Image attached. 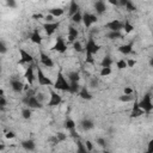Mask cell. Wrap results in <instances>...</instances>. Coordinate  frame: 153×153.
Segmentation results:
<instances>
[{"label": "cell", "instance_id": "1", "mask_svg": "<svg viewBox=\"0 0 153 153\" xmlns=\"http://www.w3.org/2000/svg\"><path fill=\"white\" fill-rule=\"evenodd\" d=\"M100 45L96 42V39L93 37H88L87 42H86V45L84 47L85 51H86V59H85V62L86 63H90V65H94L96 63V60L93 57V55H96L99 50H100Z\"/></svg>", "mask_w": 153, "mask_h": 153}, {"label": "cell", "instance_id": "2", "mask_svg": "<svg viewBox=\"0 0 153 153\" xmlns=\"http://www.w3.org/2000/svg\"><path fill=\"white\" fill-rule=\"evenodd\" d=\"M22 102L26 105V108H30V109H42L43 108V104L37 98V94L35 93V91H27L26 94L23 97Z\"/></svg>", "mask_w": 153, "mask_h": 153}, {"label": "cell", "instance_id": "3", "mask_svg": "<svg viewBox=\"0 0 153 153\" xmlns=\"http://www.w3.org/2000/svg\"><path fill=\"white\" fill-rule=\"evenodd\" d=\"M137 106L145 112V114H149L153 110V102H152V93L147 92L137 103Z\"/></svg>", "mask_w": 153, "mask_h": 153}, {"label": "cell", "instance_id": "4", "mask_svg": "<svg viewBox=\"0 0 153 153\" xmlns=\"http://www.w3.org/2000/svg\"><path fill=\"white\" fill-rule=\"evenodd\" d=\"M53 87L56 88V90H60V91H63V92H68L69 93L71 85H69V81H67V79H66V76L63 75L62 72H59L57 73V78H56Z\"/></svg>", "mask_w": 153, "mask_h": 153}, {"label": "cell", "instance_id": "5", "mask_svg": "<svg viewBox=\"0 0 153 153\" xmlns=\"http://www.w3.org/2000/svg\"><path fill=\"white\" fill-rule=\"evenodd\" d=\"M37 81L39 86H54V81L45 75L41 67H37Z\"/></svg>", "mask_w": 153, "mask_h": 153}, {"label": "cell", "instance_id": "6", "mask_svg": "<svg viewBox=\"0 0 153 153\" xmlns=\"http://www.w3.org/2000/svg\"><path fill=\"white\" fill-rule=\"evenodd\" d=\"M24 86H25V84H23V81H22L18 76L13 75V76L10 78V87H11V90H12L13 92H16V93H22V92L24 91Z\"/></svg>", "mask_w": 153, "mask_h": 153}, {"label": "cell", "instance_id": "7", "mask_svg": "<svg viewBox=\"0 0 153 153\" xmlns=\"http://www.w3.org/2000/svg\"><path fill=\"white\" fill-rule=\"evenodd\" d=\"M51 50L53 51H57L60 54H65L67 51V44H66V41H65V38L62 36H57L55 44L51 47Z\"/></svg>", "mask_w": 153, "mask_h": 153}, {"label": "cell", "instance_id": "8", "mask_svg": "<svg viewBox=\"0 0 153 153\" xmlns=\"http://www.w3.org/2000/svg\"><path fill=\"white\" fill-rule=\"evenodd\" d=\"M24 78L26 79V81H27V84H29L30 86L33 85L35 80L37 79V76L35 75V65H33V63H32V65H29V67L25 69Z\"/></svg>", "mask_w": 153, "mask_h": 153}, {"label": "cell", "instance_id": "9", "mask_svg": "<svg viewBox=\"0 0 153 153\" xmlns=\"http://www.w3.org/2000/svg\"><path fill=\"white\" fill-rule=\"evenodd\" d=\"M62 103V97L54 90H50V96H49V100L47 103L48 106H57Z\"/></svg>", "mask_w": 153, "mask_h": 153}, {"label": "cell", "instance_id": "10", "mask_svg": "<svg viewBox=\"0 0 153 153\" xmlns=\"http://www.w3.org/2000/svg\"><path fill=\"white\" fill-rule=\"evenodd\" d=\"M98 18H97V14H93V13H90V12H84L82 13V23L86 27H90L92 24L97 23Z\"/></svg>", "mask_w": 153, "mask_h": 153}, {"label": "cell", "instance_id": "11", "mask_svg": "<svg viewBox=\"0 0 153 153\" xmlns=\"http://www.w3.org/2000/svg\"><path fill=\"white\" fill-rule=\"evenodd\" d=\"M19 54H20V60L18 63H20V65L22 63H29V65L33 63V56L29 51H26L23 48H19Z\"/></svg>", "mask_w": 153, "mask_h": 153}, {"label": "cell", "instance_id": "12", "mask_svg": "<svg viewBox=\"0 0 153 153\" xmlns=\"http://www.w3.org/2000/svg\"><path fill=\"white\" fill-rule=\"evenodd\" d=\"M60 24L61 22H53V23H44L43 24V29H44V32L48 35V36H51L53 33H55V31L60 27Z\"/></svg>", "mask_w": 153, "mask_h": 153}, {"label": "cell", "instance_id": "13", "mask_svg": "<svg viewBox=\"0 0 153 153\" xmlns=\"http://www.w3.org/2000/svg\"><path fill=\"white\" fill-rule=\"evenodd\" d=\"M105 27L109 31H121L123 29V22H121L118 19H112L105 24Z\"/></svg>", "mask_w": 153, "mask_h": 153}, {"label": "cell", "instance_id": "14", "mask_svg": "<svg viewBox=\"0 0 153 153\" xmlns=\"http://www.w3.org/2000/svg\"><path fill=\"white\" fill-rule=\"evenodd\" d=\"M39 62H41L42 66H44L47 68H53L54 67V61L51 60V57L48 56L43 51H39Z\"/></svg>", "mask_w": 153, "mask_h": 153}, {"label": "cell", "instance_id": "15", "mask_svg": "<svg viewBox=\"0 0 153 153\" xmlns=\"http://www.w3.org/2000/svg\"><path fill=\"white\" fill-rule=\"evenodd\" d=\"M78 36H79L78 29L75 26H73V25H69L68 26V30H67V39H68V42H71L73 44L76 41Z\"/></svg>", "mask_w": 153, "mask_h": 153}, {"label": "cell", "instance_id": "16", "mask_svg": "<svg viewBox=\"0 0 153 153\" xmlns=\"http://www.w3.org/2000/svg\"><path fill=\"white\" fill-rule=\"evenodd\" d=\"M20 146H22L25 151H27V152H32V151L36 149V143H35V141H33L32 139L23 140V141L20 142Z\"/></svg>", "mask_w": 153, "mask_h": 153}, {"label": "cell", "instance_id": "17", "mask_svg": "<svg viewBox=\"0 0 153 153\" xmlns=\"http://www.w3.org/2000/svg\"><path fill=\"white\" fill-rule=\"evenodd\" d=\"M30 41H31L32 43H35V44H38V45L42 44L43 38H42V36H41L38 29H33V30H32V32L30 33Z\"/></svg>", "mask_w": 153, "mask_h": 153}, {"label": "cell", "instance_id": "18", "mask_svg": "<svg viewBox=\"0 0 153 153\" xmlns=\"http://www.w3.org/2000/svg\"><path fill=\"white\" fill-rule=\"evenodd\" d=\"M133 42H129V43H127V44H122V45H120L118 47V51L122 54V55H129V54H133V53H135L134 50H133Z\"/></svg>", "mask_w": 153, "mask_h": 153}, {"label": "cell", "instance_id": "19", "mask_svg": "<svg viewBox=\"0 0 153 153\" xmlns=\"http://www.w3.org/2000/svg\"><path fill=\"white\" fill-rule=\"evenodd\" d=\"M93 7H94V11H96V13H97L98 16L104 14L105 11H106V4H105L104 1H102V0L96 1L94 5H93Z\"/></svg>", "mask_w": 153, "mask_h": 153}, {"label": "cell", "instance_id": "20", "mask_svg": "<svg viewBox=\"0 0 153 153\" xmlns=\"http://www.w3.org/2000/svg\"><path fill=\"white\" fill-rule=\"evenodd\" d=\"M80 127H81V129H82L84 131H88V130H91V129L94 128V123H93V121L90 120V118H84V120L80 122Z\"/></svg>", "mask_w": 153, "mask_h": 153}, {"label": "cell", "instance_id": "21", "mask_svg": "<svg viewBox=\"0 0 153 153\" xmlns=\"http://www.w3.org/2000/svg\"><path fill=\"white\" fill-rule=\"evenodd\" d=\"M79 97H80L81 99H85V100H91V99L93 98V96L90 93V91H88V88H87L86 86H82V87L80 88V91H79Z\"/></svg>", "mask_w": 153, "mask_h": 153}, {"label": "cell", "instance_id": "22", "mask_svg": "<svg viewBox=\"0 0 153 153\" xmlns=\"http://www.w3.org/2000/svg\"><path fill=\"white\" fill-rule=\"evenodd\" d=\"M118 5H121V6L126 7V10H127V11H129V12L136 11V6H135V5H134V2H131V1L122 0V1H120V2H118Z\"/></svg>", "mask_w": 153, "mask_h": 153}, {"label": "cell", "instance_id": "23", "mask_svg": "<svg viewBox=\"0 0 153 153\" xmlns=\"http://www.w3.org/2000/svg\"><path fill=\"white\" fill-rule=\"evenodd\" d=\"M75 145H76V153H90L85 146V142H82L80 139L75 140Z\"/></svg>", "mask_w": 153, "mask_h": 153}, {"label": "cell", "instance_id": "24", "mask_svg": "<svg viewBox=\"0 0 153 153\" xmlns=\"http://www.w3.org/2000/svg\"><path fill=\"white\" fill-rule=\"evenodd\" d=\"M67 79H68L69 82H79V80H80V74H79V72H76V71H72V72H69V73L67 74Z\"/></svg>", "mask_w": 153, "mask_h": 153}, {"label": "cell", "instance_id": "25", "mask_svg": "<svg viewBox=\"0 0 153 153\" xmlns=\"http://www.w3.org/2000/svg\"><path fill=\"white\" fill-rule=\"evenodd\" d=\"M80 11V7H79V5L75 2V1H71V4H69V11H68V13H69V17H72V16H74L75 13H78Z\"/></svg>", "mask_w": 153, "mask_h": 153}, {"label": "cell", "instance_id": "26", "mask_svg": "<svg viewBox=\"0 0 153 153\" xmlns=\"http://www.w3.org/2000/svg\"><path fill=\"white\" fill-rule=\"evenodd\" d=\"M63 13H65V10L61 8V7H54V8H50V10H49V14H51L54 18L61 17Z\"/></svg>", "mask_w": 153, "mask_h": 153}, {"label": "cell", "instance_id": "27", "mask_svg": "<svg viewBox=\"0 0 153 153\" xmlns=\"http://www.w3.org/2000/svg\"><path fill=\"white\" fill-rule=\"evenodd\" d=\"M63 127H65L68 131H71V130H74V129H75L76 124H75V122H74L72 118H67V120L63 122Z\"/></svg>", "mask_w": 153, "mask_h": 153}, {"label": "cell", "instance_id": "28", "mask_svg": "<svg viewBox=\"0 0 153 153\" xmlns=\"http://www.w3.org/2000/svg\"><path fill=\"white\" fill-rule=\"evenodd\" d=\"M143 114H145V112H143V111L137 106V103H136V104H135V106L133 108V110H131V112H130V115H129V116H130L131 118H135V117H139V116H141V115H143Z\"/></svg>", "mask_w": 153, "mask_h": 153}, {"label": "cell", "instance_id": "29", "mask_svg": "<svg viewBox=\"0 0 153 153\" xmlns=\"http://www.w3.org/2000/svg\"><path fill=\"white\" fill-rule=\"evenodd\" d=\"M69 85H71V87H69V93H72V94L79 93V91H80V88H81V86H80L79 82H69Z\"/></svg>", "mask_w": 153, "mask_h": 153}, {"label": "cell", "instance_id": "30", "mask_svg": "<svg viewBox=\"0 0 153 153\" xmlns=\"http://www.w3.org/2000/svg\"><path fill=\"white\" fill-rule=\"evenodd\" d=\"M82 13H84V12L79 11L78 13H75L74 16L71 17V20H72L74 24H79V23H81V22H82Z\"/></svg>", "mask_w": 153, "mask_h": 153}, {"label": "cell", "instance_id": "31", "mask_svg": "<svg viewBox=\"0 0 153 153\" xmlns=\"http://www.w3.org/2000/svg\"><path fill=\"white\" fill-rule=\"evenodd\" d=\"M112 63H114V60L110 56H104L103 60L100 61V66L102 67H111Z\"/></svg>", "mask_w": 153, "mask_h": 153}, {"label": "cell", "instance_id": "32", "mask_svg": "<svg viewBox=\"0 0 153 153\" xmlns=\"http://www.w3.org/2000/svg\"><path fill=\"white\" fill-rule=\"evenodd\" d=\"M123 30H124V33H130L134 30V25L129 20H126L123 22Z\"/></svg>", "mask_w": 153, "mask_h": 153}, {"label": "cell", "instance_id": "33", "mask_svg": "<svg viewBox=\"0 0 153 153\" xmlns=\"http://www.w3.org/2000/svg\"><path fill=\"white\" fill-rule=\"evenodd\" d=\"M106 37L110 39H117V38L122 37V32L121 31H109L106 33Z\"/></svg>", "mask_w": 153, "mask_h": 153}, {"label": "cell", "instance_id": "34", "mask_svg": "<svg viewBox=\"0 0 153 153\" xmlns=\"http://www.w3.org/2000/svg\"><path fill=\"white\" fill-rule=\"evenodd\" d=\"M116 67H117L118 69H124V68H127V67H128L127 60H126V59H120V60L116 62Z\"/></svg>", "mask_w": 153, "mask_h": 153}, {"label": "cell", "instance_id": "35", "mask_svg": "<svg viewBox=\"0 0 153 153\" xmlns=\"http://www.w3.org/2000/svg\"><path fill=\"white\" fill-rule=\"evenodd\" d=\"M31 115H32V111H31L30 108H24V109L22 110V116H23V118L29 120V118L31 117Z\"/></svg>", "mask_w": 153, "mask_h": 153}, {"label": "cell", "instance_id": "36", "mask_svg": "<svg viewBox=\"0 0 153 153\" xmlns=\"http://www.w3.org/2000/svg\"><path fill=\"white\" fill-rule=\"evenodd\" d=\"M110 74H111V67H102V69L99 72L100 76H108Z\"/></svg>", "mask_w": 153, "mask_h": 153}, {"label": "cell", "instance_id": "37", "mask_svg": "<svg viewBox=\"0 0 153 153\" xmlns=\"http://www.w3.org/2000/svg\"><path fill=\"white\" fill-rule=\"evenodd\" d=\"M73 49L76 51V53H81V51H84L85 49H84V47L81 45V43L79 42V41H75L74 43H73Z\"/></svg>", "mask_w": 153, "mask_h": 153}, {"label": "cell", "instance_id": "38", "mask_svg": "<svg viewBox=\"0 0 153 153\" xmlns=\"http://www.w3.org/2000/svg\"><path fill=\"white\" fill-rule=\"evenodd\" d=\"M120 102H123V103H128V102H131L133 100V96H129V94H122L120 96Z\"/></svg>", "mask_w": 153, "mask_h": 153}, {"label": "cell", "instance_id": "39", "mask_svg": "<svg viewBox=\"0 0 153 153\" xmlns=\"http://www.w3.org/2000/svg\"><path fill=\"white\" fill-rule=\"evenodd\" d=\"M6 104H7V100H6V98H5L4 91L1 90V91H0V106H1V109H4V108L6 106Z\"/></svg>", "mask_w": 153, "mask_h": 153}, {"label": "cell", "instance_id": "40", "mask_svg": "<svg viewBox=\"0 0 153 153\" xmlns=\"http://www.w3.org/2000/svg\"><path fill=\"white\" fill-rule=\"evenodd\" d=\"M56 140H57V143L67 140V134H65V133H57L56 134Z\"/></svg>", "mask_w": 153, "mask_h": 153}, {"label": "cell", "instance_id": "41", "mask_svg": "<svg viewBox=\"0 0 153 153\" xmlns=\"http://www.w3.org/2000/svg\"><path fill=\"white\" fill-rule=\"evenodd\" d=\"M0 53H1L2 55L7 53V45H6V43H5V41H4V39H1V41H0Z\"/></svg>", "mask_w": 153, "mask_h": 153}, {"label": "cell", "instance_id": "42", "mask_svg": "<svg viewBox=\"0 0 153 153\" xmlns=\"http://www.w3.org/2000/svg\"><path fill=\"white\" fill-rule=\"evenodd\" d=\"M96 143H97L98 146H100V147H105L106 141H105L104 137H97V139H96Z\"/></svg>", "mask_w": 153, "mask_h": 153}, {"label": "cell", "instance_id": "43", "mask_svg": "<svg viewBox=\"0 0 153 153\" xmlns=\"http://www.w3.org/2000/svg\"><path fill=\"white\" fill-rule=\"evenodd\" d=\"M147 153H153V137L149 140V142L147 143Z\"/></svg>", "mask_w": 153, "mask_h": 153}, {"label": "cell", "instance_id": "44", "mask_svg": "<svg viewBox=\"0 0 153 153\" xmlns=\"http://www.w3.org/2000/svg\"><path fill=\"white\" fill-rule=\"evenodd\" d=\"M85 146H86V148L88 149V152H92V151H93V143H92L90 140H86V141H85Z\"/></svg>", "mask_w": 153, "mask_h": 153}, {"label": "cell", "instance_id": "45", "mask_svg": "<svg viewBox=\"0 0 153 153\" xmlns=\"http://www.w3.org/2000/svg\"><path fill=\"white\" fill-rule=\"evenodd\" d=\"M6 5H7L8 7H11V8H16V7H17V2H16L14 0H7V1H6Z\"/></svg>", "mask_w": 153, "mask_h": 153}, {"label": "cell", "instance_id": "46", "mask_svg": "<svg viewBox=\"0 0 153 153\" xmlns=\"http://www.w3.org/2000/svg\"><path fill=\"white\" fill-rule=\"evenodd\" d=\"M127 65H128V67H134L136 65V60L135 59H127Z\"/></svg>", "mask_w": 153, "mask_h": 153}, {"label": "cell", "instance_id": "47", "mask_svg": "<svg viewBox=\"0 0 153 153\" xmlns=\"http://www.w3.org/2000/svg\"><path fill=\"white\" fill-rule=\"evenodd\" d=\"M5 137H6V139H14V137H16V133L10 130V131H7V133L5 134Z\"/></svg>", "mask_w": 153, "mask_h": 153}, {"label": "cell", "instance_id": "48", "mask_svg": "<svg viewBox=\"0 0 153 153\" xmlns=\"http://www.w3.org/2000/svg\"><path fill=\"white\" fill-rule=\"evenodd\" d=\"M133 93H134L133 88H130V87H124V90H123V94H129V96H131Z\"/></svg>", "mask_w": 153, "mask_h": 153}, {"label": "cell", "instance_id": "49", "mask_svg": "<svg viewBox=\"0 0 153 153\" xmlns=\"http://www.w3.org/2000/svg\"><path fill=\"white\" fill-rule=\"evenodd\" d=\"M44 19H45V23H53V22H54V17H53L51 14L44 16Z\"/></svg>", "mask_w": 153, "mask_h": 153}, {"label": "cell", "instance_id": "50", "mask_svg": "<svg viewBox=\"0 0 153 153\" xmlns=\"http://www.w3.org/2000/svg\"><path fill=\"white\" fill-rule=\"evenodd\" d=\"M32 18L33 19H44V16L42 13H35V14H32Z\"/></svg>", "mask_w": 153, "mask_h": 153}, {"label": "cell", "instance_id": "51", "mask_svg": "<svg viewBox=\"0 0 153 153\" xmlns=\"http://www.w3.org/2000/svg\"><path fill=\"white\" fill-rule=\"evenodd\" d=\"M149 66H151V67H153V57H151V59H149Z\"/></svg>", "mask_w": 153, "mask_h": 153}, {"label": "cell", "instance_id": "52", "mask_svg": "<svg viewBox=\"0 0 153 153\" xmlns=\"http://www.w3.org/2000/svg\"><path fill=\"white\" fill-rule=\"evenodd\" d=\"M103 153H111V152H110V151H108V149H105V151H104Z\"/></svg>", "mask_w": 153, "mask_h": 153}, {"label": "cell", "instance_id": "53", "mask_svg": "<svg viewBox=\"0 0 153 153\" xmlns=\"http://www.w3.org/2000/svg\"><path fill=\"white\" fill-rule=\"evenodd\" d=\"M146 153H147V152H146Z\"/></svg>", "mask_w": 153, "mask_h": 153}]
</instances>
